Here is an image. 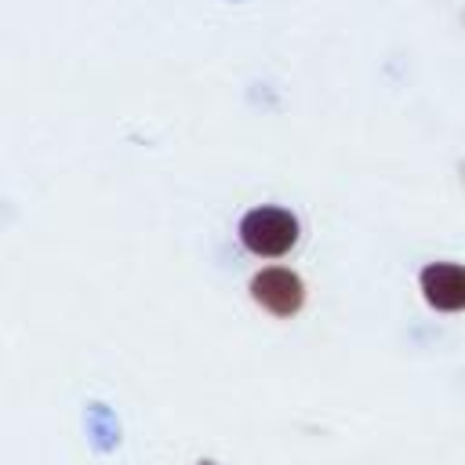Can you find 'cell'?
<instances>
[{"label": "cell", "mask_w": 465, "mask_h": 465, "mask_svg": "<svg viewBox=\"0 0 465 465\" xmlns=\"http://www.w3.org/2000/svg\"><path fill=\"white\" fill-rule=\"evenodd\" d=\"M251 298L272 316H294L305 302V287L291 269H262L251 280Z\"/></svg>", "instance_id": "7a4b0ae2"}, {"label": "cell", "mask_w": 465, "mask_h": 465, "mask_svg": "<svg viewBox=\"0 0 465 465\" xmlns=\"http://www.w3.org/2000/svg\"><path fill=\"white\" fill-rule=\"evenodd\" d=\"M421 294L440 312H461L465 309V265L454 262H432L421 269Z\"/></svg>", "instance_id": "3957f363"}, {"label": "cell", "mask_w": 465, "mask_h": 465, "mask_svg": "<svg viewBox=\"0 0 465 465\" xmlns=\"http://www.w3.org/2000/svg\"><path fill=\"white\" fill-rule=\"evenodd\" d=\"M240 240L251 254L280 258L298 243V218L283 207H254L240 222Z\"/></svg>", "instance_id": "6da1fadb"}]
</instances>
